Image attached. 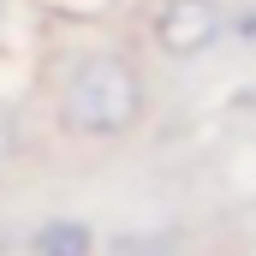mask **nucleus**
Returning a JSON list of instances; mask_svg holds the SVG:
<instances>
[{"instance_id": "obj_1", "label": "nucleus", "mask_w": 256, "mask_h": 256, "mask_svg": "<svg viewBox=\"0 0 256 256\" xmlns=\"http://www.w3.org/2000/svg\"><path fill=\"white\" fill-rule=\"evenodd\" d=\"M149 114V78L126 48H84L54 84V126L78 143L131 137Z\"/></svg>"}, {"instance_id": "obj_2", "label": "nucleus", "mask_w": 256, "mask_h": 256, "mask_svg": "<svg viewBox=\"0 0 256 256\" xmlns=\"http://www.w3.org/2000/svg\"><path fill=\"white\" fill-rule=\"evenodd\" d=\"M149 36L167 60H202L226 36V6L220 0H161L149 18Z\"/></svg>"}, {"instance_id": "obj_3", "label": "nucleus", "mask_w": 256, "mask_h": 256, "mask_svg": "<svg viewBox=\"0 0 256 256\" xmlns=\"http://www.w3.org/2000/svg\"><path fill=\"white\" fill-rule=\"evenodd\" d=\"M30 256H96V226H84V220H42L30 232Z\"/></svg>"}, {"instance_id": "obj_4", "label": "nucleus", "mask_w": 256, "mask_h": 256, "mask_svg": "<svg viewBox=\"0 0 256 256\" xmlns=\"http://www.w3.org/2000/svg\"><path fill=\"white\" fill-rule=\"evenodd\" d=\"M173 238L179 232H120V238H108V250L114 256H167Z\"/></svg>"}, {"instance_id": "obj_5", "label": "nucleus", "mask_w": 256, "mask_h": 256, "mask_svg": "<svg viewBox=\"0 0 256 256\" xmlns=\"http://www.w3.org/2000/svg\"><path fill=\"white\" fill-rule=\"evenodd\" d=\"M18 149H24V131H18V108H12V102H0V167H6V161H18Z\"/></svg>"}, {"instance_id": "obj_6", "label": "nucleus", "mask_w": 256, "mask_h": 256, "mask_svg": "<svg viewBox=\"0 0 256 256\" xmlns=\"http://www.w3.org/2000/svg\"><path fill=\"white\" fill-rule=\"evenodd\" d=\"M6 12H12V0H0V30H6Z\"/></svg>"}]
</instances>
